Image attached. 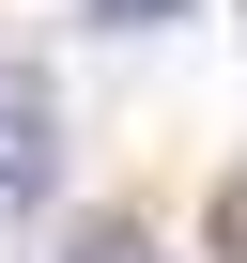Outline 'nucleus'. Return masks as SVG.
Instances as JSON below:
<instances>
[{
	"label": "nucleus",
	"mask_w": 247,
	"mask_h": 263,
	"mask_svg": "<svg viewBox=\"0 0 247 263\" xmlns=\"http://www.w3.org/2000/svg\"><path fill=\"white\" fill-rule=\"evenodd\" d=\"M216 248H232V263H247V171H232V186H216Z\"/></svg>",
	"instance_id": "obj_3"
},
{
	"label": "nucleus",
	"mask_w": 247,
	"mask_h": 263,
	"mask_svg": "<svg viewBox=\"0 0 247 263\" xmlns=\"http://www.w3.org/2000/svg\"><path fill=\"white\" fill-rule=\"evenodd\" d=\"M93 16H123V31H139V16H170V0H93Z\"/></svg>",
	"instance_id": "obj_4"
},
{
	"label": "nucleus",
	"mask_w": 247,
	"mask_h": 263,
	"mask_svg": "<svg viewBox=\"0 0 247 263\" xmlns=\"http://www.w3.org/2000/svg\"><path fill=\"white\" fill-rule=\"evenodd\" d=\"M77 263H170L155 232H77Z\"/></svg>",
	"instance_id": "obj_2"
},
{
	"label": "nucleus",
	"mask_w": 247,
	"mask_h": 263,
	"mask_svg": "<svg viewBox=\"0 0 247 263\" xmlns=\"http://www.w3.org/2000/svg\"><path fill=\"white\" fill-rule=\"evenodd\" d=\"M31 186H47V93L0 78V201H31Z\"/></svg>",
	"instance_id": "obj_1"
}]
</instances>
